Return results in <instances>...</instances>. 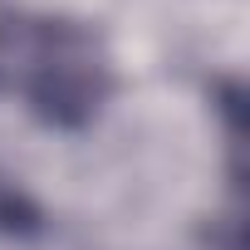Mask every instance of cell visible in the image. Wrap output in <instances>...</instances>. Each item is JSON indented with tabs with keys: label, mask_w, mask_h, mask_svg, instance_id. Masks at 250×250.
<instances>
[{
	"label": "cell",
	"mask_w": 250,
	"mask_h": 250,
	"mask_svg": "<svg viewBox=\"0 0 250 250\" xmlns=\"http://www.w3.org/2000/svg\"><path fill=\"white\" fill-rule=\"evenodd\" d=\"M0 88L40 123L79 133L113 93V64L88 25L59 15H0Z\"/></svg>",
	"instance_id": "cell-1"
}]
</instances>
